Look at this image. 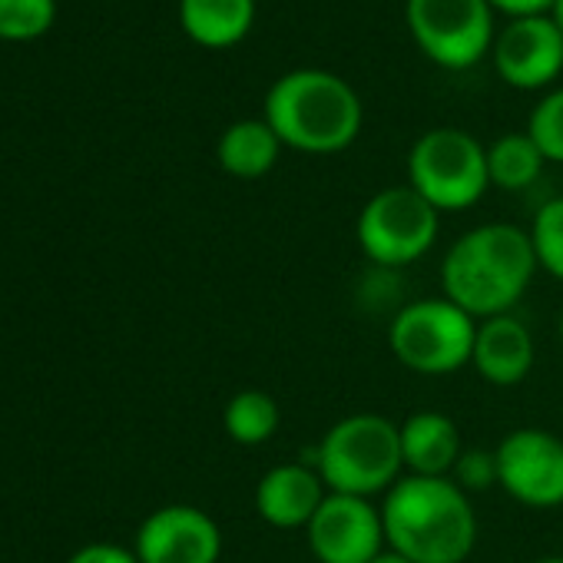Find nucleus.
Segmentation results:
<instances>
[{"label": "nucleus", "mask_w": 563, "mask_h": 563, "mask_svg": "<svg viewBox=\"0 0 563 563\" xmlns=\"http://www.w3.org/2000/svg\"><path fill=\"white\" fill-rule=\"evenodd\" d=\"M537 272L530 232L510 222H484L451 242L441 262V296L484 322L510 316Z\"/></svg>", "instance_id": "1"}, {"label": "nucleus", "mask_w": 563, "mask_h": 563, "mask_svg": "<svg viewBox=\"0 0 563 563\" xmlns=\"http://www.w3.org/2000/svg\"><path fill=\"white\" fill-rule=\"evenodd\" d=\"M378 507L388 547L411 563H464L477 547V510L451 477L405 474Z\"/></svg>", "instance_id": "2"}, {"label": "nucleus", "mask_w": 563, "mask_h": 563, "mask_svg": "<svg viewBox=\"0 0 563 563\" xmlns=\"http://www.w3.org/2000/svg\"><path fill=\"white\" fill-rule=\"evenodd\" d=\"M262 120L282 146L306 156H332L349 150L365 123L362 97L332 70L302 67L282 74L262 103Z\"/></svg>", "instance_id": "3"}, {"label": "nucleus", "mask_w": 563, "mask_h": 563, "mask_svg": "<svg viewBox=\"0 0 563 563\" xmlns=\"http://www.w3.org/2000/svg\"><path fill=\"white\" fill-rule=\"evenodd\" d=\"M316 471L332 494L385 497L405 477L398 421L375 411L339 418L319 441Z\"/></svg>", "instance_id": "4"}, {"label": "nucleus", "mask_w": 563, "mask_h": 563, "mask_svg": "<svg viewBox=\"0 0 563 563\" xmlns=\"http://www.w3.org/2000/svg\"><path fill=\"white\" fill-rule=\"evenodd\" d=\"M477 319L444 296L408 302L388 325L391 355L415 375H454L471 365Z\"/></svg>", "instance_id": "5"}, {"label": "nucleus", "mask_w": 563, "mask_h": 563, "mask_svg": "<svg viewBox=\"0 0 563 563\" xmlns=\"http://www.w3.org/2000/svg\"><path fill=\"white\" fill-rule=\"evenodd\" d=\"M408 186L438 212H464L481 202L490 186L487 146H481L467 130H428L408 153Z\"/></svg>", "instance_id": "6"}, {"label": "nucleus", "mask_w": 563, "mask_h": 563, "mask_svg": "<svg viewBox=\"0 0 563 563\" xmlns=\"http://www.w3.org/2000/svg\"><path fill=\"white\" fill-rule=\"evenodd\" d=\"M438 232L441 212L411 186H385L362 206L355 222L365 258L382 268L415 265L438 242Z\"/></svg>", "instance_id": "7"}, {"label": "nucleus", "mask_w": 563, "mask_h": 563, "mask_svg": "<svg viewBox=\"0 0 563 563\" xmlns=\"http://www.w3.org/2000/svg\"><path fill=\"white\" fill-rule=\"evenodd\" d=\"M405 21L418 51L444 70L474 67L497 37L490 0H405Z\"/></svg>", "instance_id": "8"}, {"label": "nucleus", "mask_w": 563, "mask_h": 563, "mask_svg": "<svg viewBox=\"0 0 563 563\" xmlns=\"http://www.w3.org/2000/svg\"><path fill=\"white\" fill-rule=\"evenodd\" d=\"M497 487L530 510L563 507V441L543 428H514L494 448Z\"/></svg>", "instance_id": "9"}, {"label": "nucleus", "mask_w": 563, "mask_h": 563, "mask_svg": "<svg viewBox=\"0 0 563 563\" xmlns=\"http://www.w3.org/2000/svg\"><path fill=\"white\" fill-rule=\"evenodd\" d=\"M306 540L319 563H372L388 547L382 507L368 497L332 490L309 520Z\"/></svg>", "instance_id": "10"}, {"label": "nucleus", "mask_w": 563, "mask_h": 563, "mask_svg": "<svg viewBox=\"0 0 563 563\" xmlns=\"http://www.w3.org/2000/svg\"><path fill=\"white\" fill-rule=\"evenodd\" d=\"M133 550L140 563H219L222 530L202 507L166 504L140 523Z\"/></svg>", "instance_id": "11"}, {"label": "nucleus", "mask_w": 563, "mask_h": 563, "mask_svg": "<svg viewBox=\"0 0 563 563\" xmlns=\"http://www.w3.org/2000/svg\"><path fill=\"white\" fill-rule=\"evenodd\" d=\"M497 77L514 90H543L563 70V34L547 14L514 18L490 47Z\"/></svg>", "instance_id": "12"}, {"label": "nucleus", "mask_w": 563, "mask_h": 563, "mask_svg": "<svg viewBox=\"0 0 563 563\" xmlns=\"http://www.w3.org/2000/svg\"><path fill=\"white\" fill-rule=\"evenodd\" d=\"M325 497L329 487L316 467L275 464L255 484V514L275 530H306Z\"/></svg>", "instance_id": "13"}, {"label": "nucleus", "mask_w": 563, "mask_h": 563, "mask_svg": "<svg viewBox=\"0 0 563 563\" xmlns=\"http://www.w3.org/2000/svg\"><path fill=\"white\" fill-rule=\"evenodd\" d=\"M537 362V345L530 329L514 319V316H494L477 322V339H474V355L471 365L474 372L494 385V388H514L527 382Z\"/></svg>", "instance_id": "14"}, {"label": "nucleus", "mask_w": 563, "mask_h": 563, "mask_svg": "<svg viewBox=\"0 0 563 563\" xmlns=\"http://www.w3.org/2000/svg\"><path fill=\"white\" fill-rule=\"evenodd\" d=\"M401 457L405 474L418 477H451L457 457L464 454L461 431L444 411H415L401 424Z\"/></svg>", "instance_id": "15"}, {"label": "nucleus", "mask_w": 563, "mask_h": 563, "mask_svg": "<svg viewBox=\"0 0 563 563\" xmlns=\"http://www.w3.org/2000/svg\"><path fill=\"white\" fill-rule=\"evenodd\" d=\"M179 24L206 51L242 44L255 24V0H179Z\"/></svg>", "instance_id": "16"}, {"label": "nucleus", "mask_w": 563, "mask_h": 563, "mask_svg": "<svg viewBox=\"0 0 563 563\" xmlns=\"http://www.w3.org/2000/svg\"><path fill=\"white\" fill-rule=\"evenodd\" d=\"M282 140L265 120H235L216 143L219 166L235 179H262L282 156Z\"/></svg>", "instance_id": "17"}, {"label": "nucleus", "mask_w": 563, "mask_h": 563, "mask_svg": "<svg viewBox=\"0 0 563 563\" xmlns=\"http://www.w3.org/2000/svg\"><path fill=\"white\" fill-rule=\"evenodd\" d=\"M278 424H282L278 401L262 388H242L225 401L222 428H225L229 441H235L242 448H258V444L272 441L278 434Z\"/></svg>", "instance_id": "18"}, {"label": "nucleus", "mask_w": 563, "mask_h": 563, "mask_svg": "<svg viewBox=\"0 0 563 563\" xmlns=\"http://www.w3.org/2000/svg\"><path fill=\"white\" fill-rule=\"evenodd\" d=\"M547 159L537 150V143L523 133H504L487 146V176L490 186L507 189V192H520L527 186H533L543 173Z\"/></svg>", "instance_id": "19"}, {"label": "nucleus", "mask_w": 563, "mask_h": 563, "mask_svg": "<svg viewBox=\"0 0 563 563\" xmlns=\"http://www.w3.org/2000/svg\"><path fill=\"white\" fill-rule=\"evenodd\" d=\"M530 242L537 255V268H543L550 278L563 282V196L547 199L530 222Z\"/></svg>", "instance_id": "20"}, {"label": "nucleus", "mask_w": 563, "mask_h": 563, "mask_svg": "<svg viewBox=\"0 0 563 563\" xmlns=\"http://www.w3.org/2000/svg\"><path fill=\"white\" fill-rule=\"evenodd\" d=\"M57 0H0V41H34L54 27Z\"/></svg>", "instance_id": "21"}, {"label": "nucleus", "mask_w": 563, "mask_h": 563, "mask_svg": "<svg viewBox=\"0 0 563 563\" xmlns=\"http://www.w3.org/2000/svg\"><path fill=\"white\" fill-rule=\"evenodd\" d=\"M527 136L537 143L547 163H563V87L537 100L527 120Z\"/></svg>", "instance_id": "22"}, {"label": "nucleus", "mask_w": 563, "mask_h": 563, "mask_svg": "<svg viewBox=\"0 0 563 563\" xmlns=\"http://www.w3.org/2000/svg\"><path fill=\"white\" fill-rule=\"evenodd\" d=\"M451 481L467 494L497 487V454L481 451V448H464V454L457 457V464L451 471Z\"/></svg>", "instance_id": "23"}, {"label": "nucleus", "mask_w": 563, "mask_h": 563, "mask_svg": "<svg viewBox=\"0 0 563 563\" xmlns=\"http://www.w3.org/2000/svg\"><path fill=\"white\" fill-rule=\"evenodd\" d=\"M67 563H140L136 550L120 543H87Z\"/></svg>", "instance_id": "24"}, {"label": "nucleus", "mask_w": 563, "mask_h": 563, "mask_svg": "<svg viewBox=\"0 0 563 563\" xmlns=\"http://www.w3.org/2000/svg\"><path fill=\"white\" fill-rule=\"evenodd\" d=\"M494 11H504L510 21L514 18H537V14H550L553 0H490Z\"/></svg>", "instance_id": "25"}, {"label": "nucleus", "mask_w": 563, "mask_h": 563, "mask_svg": "<svg viewBox=\"0 0 563 563\" xmlns=\"http://www.w3.org/2000/svg\"><path fill=\"white\" fill-rule=\"evenodd\" d=\"M372 563H411V560H408V556H401L398 550L385 547V550H382V553H378V556H375Z\"/></svg>", "instance_id": "26"}, {"label": "nucleus", "mask_w": 563, "mask_h": 563, "mask_svg": "<svg viewBox=\"0 0 563 563\" xmlns=\"http://www.w3.org/2000/svg\"><path fill=\"white\" fill-rule=\"evenodd\" d=\"M553 24H556V31L563 34V0H553V8H550V14H547Z\"/></svg>", "instance_id": "27"}, {"label": "nucleus", "mask_w": 563, "mask_h": 563, "mask_svg": "<svg viewBox=\"0 0 563 563\" xmlns=\"http://www.w3.org/2000/svg\"><path fill=\"white\" fill-rule=\"evenodd\" d=\"M533 563H563V556H540V560H533Z\"/></svg>", "instance_id": "28"}, {"label": "nucleus", "mask_w": 563, "mask_h": 563, "mask_svg": "<svg viewBox=\"0 0 563 563\" xmlns=\"http://www.w3.org/2000/svg\"><path fill=\"white\" fill-rule=\"evenodd\" d=\"M556 335H560V345H563V316H560V322H556Z\"/></svg>", "instance_id": "29"}]
</instances>
